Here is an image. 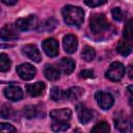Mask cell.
I'll return each instance as SVG.
<instances>
[{
  "label": "cell",
  "instance_id": "1",
  "mask_svg": "<svg viewBox=\"0 0 133 133\" xmlns=\"http://www.w3.org/2000/svg\"><path fill=\"white\" fill-rule=\"evenodd\" d=\"M62 17L64 22L70 26H80L84 21L83 10L74 5H65L62 8Z\"/></svg>",
  "mask_w": 133,
  "mask_h": 133
},
{
  "label": "cell",
  "instance_id": "2",
  "mask_svg": "<svg viewBox=\"0 0 133 133\" xmlns=\"http://www.w3.org/2000/svg\"><path fill=\"white\" fill-rule=\"evenodd\" d=\"M108 25V21L103 14H94L89 19V28L96 34L105 31Z\"/></svg>",
  "mask_w": 133,
  "mask_h": 133
},
{
  "label": "cell",
  "instance_id": "3",
  "mask_svg": "<svg viewBox=\"0 0 133 133\" xmlns=\"http://www.w3.org/2000/svg\"><path fill=\"white\" fill-rule=\"evenodd\" d=\"M125 73H126L125 65L119 61H114L109 65L105 75L109 80L116 82V81H119L124 77Z\"/></svg>",
  "mask_w": 133,
  "mask_h": 133
},
{
  "label": "cell",
  "instance_id": "4",
  "mask_svg": "<svg viewBox=\"0 0 133 133\" xmlns=\"http://www.w3.org/2000/svg\"><path fill=\"white\" fill-rule=\"evenodd\" d=\"M17 29L21 30V31H28V30H32L38 27V21L36 16L30 15L28 17L25 18H20L16 21V25Z\"/></svg>",
  "mask_w": 133,
  "mask_h": 133
},
{
  "label": "cell",
  "instance_id": "5",
  "mask_svg": "<svg viewBox=\"0 0 133 133\" xmlns=\"http://www.w3.org/2000/svg\"><path fill=\"white\" fill-rule=\"evenodd\" d=\"M17 73L18 75L24 79V80H31L34 78V76L36 75V69L30 64V63H22L20 65L17 66Z\"/></svg>",
  "mask_w": 133,
  "mask_h": 133
},
{
  "label": "cell",
  "instance_id": "6",
  "mask_svg": "<svg viewBox=\"0 0 133 133\" xmlns=\"http://www.w3.org/2000/svg\"><path fill=\"white\" fill-rule=\"evenodd\" d=\"M96 101H97L98 105L104 110L111 108V106L113 105V102H114L113 97L109 92H105V91H98L96 94Z\"/></svg>",
  "mask_w": 133,
  "mask_h": 133
},
{
  "label": "cell",
  "instance_id": "7",
  "mask_svg": "<svg viewBox=\"0 0 133 133\" xmlns=\"http://www.w3.org/2000/svg\"><path fill=\"white\" fill-rule=\"evenodd\" d=\"M43 50L45 51V53L50 56V57H55L58 54V42L55 38H47L43 42L42 44Z\"/></svg>",
  "mask_w": 133,
  "mask_h": 133
},
{
  "label": "cell",
  "instance_id": "8",
  "mask_svg": "<svg viewBox=\"0 0 133 133\" xmlns=\"http://www.w3.org/2000/svg\"><path fill=\"white\" fill-rule=\"evenodd\" d=\"M0 37L4 41H11V39L18 38L19 32H18L17 27L15 25H11V24L4 25L0 31Z\"/></svg>",
  "mask_w": 133,
  "mask_h": 133
},
{
  "label": "cell",
  "instance_id": "9",
  "mask_svg": "<svg viewBox=\"0 0 133 133\" xmlns=\"http://www.w3.org/2000/svg\"><path fill=\"white\" fill-rule=\"evenodd\" d=\"M22 51L25 54V56H27L29 59H31L34 62H39L42 60L41 52H39V50L37 49V47L35 45H31V44L25 45L22 48Z\"/></svg>",
  "mask_w": 133,
  "mask_h": 133
},
{
  "label": "cell",
  "instance_id": "10",
  "mask_svg": "<svg viewBox=\"0 0 133 133\" xmlns=\"http://www.w3.org/2000/svg\"><path fill=\"white\" fill-rule=\"evenodd\" d=\"M76 111H77L78 118H79L80 123H82V124H87L92 118V112L84 104H81V103L77 104Z\"/></svg>",
  "mask_w": 133,
  "mask_h": 133
},
{
  "label": "cell",
  "instance_id": "11",
  "mask_svg": "<svg viewBox=\"0 0 133 133\" xmlns=\"http://www.w3.org/2000/svg\"><path fill=\"white\" fill-rule=\"evenodd\" d=\"M4 96L10 101H20L23 98V90L19 86L10 85L4 88Z\"/></svg>",
  "mask_w": 133,
  "mask_h": 133
},
{
  "label": "cell",
  "instance_id": "12",
  "mask_svg": "<svg viewBox=\"0 0 133 133\" xmlns=\"http://www.w3.org/2000/svg\"><path fill=\"white\" fill-rule=\"evenodd\" d=\"M50 116L56 122H68L72 116V111L69 108L55 109L50 111Z\"/></svg>",
  "mask_w": 133,
  "mask_h": 133
},
{
  "label": "cell",
  "instance_id": "13",
  "mask_svg": "<svg viewBox=\"0 0 133 133\" xmlns=\"http://www.w3.org/2000/svg\"><path fill=\"white\" fill-rule=\"evenodd\" d=\"M114 124H115V128L118 131H121L122 133H130L131 125H130V122L128 121V118L126 117V115H124V114L115 115Z\"/></svg>",
  "mask_w": 133,
  "mask_h": 133
},
{
  "label": "cell",
  "instance_id": "14",
  "mask_svg": "<svg viewBox=\"0 0 133 133\" xmlns=\"http://www.w3.org/2000/svg\"><path fill=\"white\" fill-rule=\"evenodd\" d=\"M57 69H58L59 72H61L65 75H70L75 69V61L72 58L64 57V58H62L58 61Z\"/></svg>",
  "mask_w": 133,
  "mask_h": 133
},
{
  "label": "cell",
  "instance_id": "15",
  "mask_svg": "<svg viewBox=\"0 0 133 133\" xmlns=\"http://www.w3.org/2000/svg\"><path fill=\"white\" fill-rule=\"evenodd\" d=\"M78 47V41L77 37L73 34H66L63 37V48L66 53H74L77 50Z\"/></svg>",
  "mask_w": 133,
  "mask_h": 133
},
{
  "label": "cell",
  "instance_id": "16",
  "mask_svg": "<svg viewBox=\"0 0 133 133\" xmlns=\"http://www.w3.org/2000/svg\"><path fill=\"white\" fill-rule=\"evenodd\" d=\"M46 88V85L44 82H35V83H30V84H27L26 86V90L28 92V95H30L31 97H37V96H41L44 90Z\"/></svg>",
  "mask_w": 133,
  "mask_h": 133
},
{
  "label": "cell",
  "instance_id": "17",
  "mask_svg": "<svg viewBox=\"0 0 133 133\" xmlns=\"http://www.w3.org/2000/svg\"><path fill=\"white\" fill-rule=\"evenodd\" d=\"M83 91H84L83 88H81L79 86H72L68 90L64 91V99L69 100V101L78 100L83 95Z\"/></svg>",
  "mask_w": 133,
  "mask_h": 133
},
{
  "label": "cell",
  "instance_id": "18",
  "mask_svg": "<svg viewBox=\"0 0 133 133\" xmlns=\"http://www.w3.org/2000/svg\"><path fill=\"white\" fill-rule=\"evenodd\" d=\"M44 74H45V77L50 81H56L60 77V72L58 71V69L50 64H47L45 66Z\"/></svg>",
  "mask_w": 133,
  "mask_h": 133
},
{
  "label": "cell",
  "instance_id": "19",
  "mask_svg": "<svg viewBox=\"0 0 133 133\" xmlns=\"http://www.w3.org/2000/svg\"><path fill=\"white\" fill-rule=\"evenodd\" d=\"M116 51L121 55H123V56L129 55L131 53V51H132V44H131V42L121 39L117 43V45H116Z\"/></svg>",
  "mask_w": 133,
  "mask_h": 133
},
{
  "label": "cell",
  "instance_id": "20",
  "mask_svg": "<svg viewBox=\"0 0 133 133\" xmlns=\"http://www.w3.org/2000/svg\"><path fill=\"white\" fill-rule=\"evenodd\" d=\"M57 25V21L54 19V18H50V19H47L46 21H44L39 26V31H46V32H49V31H52Z\"/></svg>",
  "mask_w": 133,
  "mask_h": 133
},
{
  "label": "cell",
  "instance_id": "21",
  "mask_svg": "<svg viewBox=\"0 0 133 133\" xmlns=\"http://www.w3.org/2000/svg\"><path fill=\"white\" fill-rule=\"evenodd\" d=\"M0 116L5 119H12L16 116V110L7 105H4L0 110Z\"/></svg>",
  "mask_w": 133,
  "mask_h": 133
},
{
  "label": "cell",
  "instance_id": "22",
  "mask_svg": "<svg viewBox=\"0 0 133 133\" xmlns=\"http://www.w3.org/2000/svg\"><path fill=\"white\" fill-rule=\"evenodd\" d=\"M90 133H110V127L106 122H100L94 126Z\"/></svg>",
  "mask_w": 133,
  "mask_h": 133
},
{
  "label": "cell",
  "instance_id": "23",
  "mask_svg": "<svg viewBox=\"0 0 133 133\" xmlns=\"http://www.w3.org/2000/svg\"><path fill=\"white\" fill-rule=\"evenodd\" d=\"M50 98H51V100H53L55 102L64 100V91L62 89H60L59 87L54 86L50 90Z\"/></svg>",
  "mask_w": 133,
  "mask_h": 133
},
{
  "label": "cell",
  "instance_id": "24",
  "mask_svg": "<svg viewBox=\"0 0 133 133\" xmlns=\"http://www.w3.org/2000/svg\"><path fill=\"white\" fill-rule=\"evenodd\" d=\"M96 56V52L95 50L89 47V46H85L81 52V57L82 59H84L85 61H91Z\"/></svg>",
  "mask_w": 133,
  "mask_h": 133
},
{
  "label": "cell",
  "instance_id": "25",
  "mask_svg": "<svg viewBox=\"0 0 133 133\" xmlns=\"http://www.w3.org/2000/svg\"><path fill=\"white\" fill-rule=\"evenodd\" d=\"M10 65L11 61L9 57L4 53L0 54V72H7L10 69Z\"/></svg>",
  "mask_w": 133,
  "mask_h": 133
},
{
  "label": "cell",
  "instance_id": "26",
  "mask_svg": "<svg viewBox=\"0 0 133 133\" xmlns=\"http://www.w3.org/2000/svg\"><path fill=\"white\" fill-rule=\"evenodd\" d=\"M51 128L55 132H62V131H66L70 128V125L66 122H56L55 121L52 123Z\"/></svg>",
  "mask_w": 133,
  "mask_h": 133
},
{
  "label": "cell",
  "instance_id": "27",
  "mask_svg": "<svg viewBox=\"0 0 133 133\" xmlns=\"http://www.w3.org/2000/svg\"><path fill=\"white\" fill-rule=\"evenodd\" d=\"M0 133H17V130L10 124L0 123Z\"/></svg>",
  "mask_w": 133,
  "mask_h": 133
},
{
  "label": "cell",
  "instance_id": "28",
  "mask_svg": "<svg viewBox=\"0 0 133 133\" xmlns=\"http://www.w3.org/2000/svg\"><path fill=\"white\" fill-rule=\"evenodd\" d=\"M24 114L27 118H32L36 115V108L32 105H27L24 107Z\"/></svg>",
  "mask_w": 133,
  "mask_h": 133
},
{
  "label": "cell",
  "instance_id": "29",
  "mask_svg": "<svg viewBox=\"0 0 133 133\" xmlns=\"http://www.w3.org/2000/svg\"><path fill=\"white\" fill-rule=\"evenodd\" d=\"M132 35H133V33H132V20H130L124 28V36L127 38V41L130 42L132 39Z\"/></svg>",
  "mask_w": 133,
  "mask_h": 133
},
{
  "label": "cell",
  "instance_id": "30",
  "mask_svg": "<svg viewBox=\"0 0 133 133\" xmlns=\"http://www.w3.org/2000/svg\"><path fill=\"white\" fill-rule=\"evenodd\" d=\"M111 14H112V17H113L114 20H116V21H122L123 20V11L119 7H114L111 10Z\"/></svg>",
  "mask_w": 133,
  "mask_h": 133
},
{
  "label": "cell",
  "instance_id": "31",
  "mask_svg": "<svg viewBox=\"0 0 133 133\" xmlns=\"http://www.w3.org/2000/svg\"><path fill=\"white\" fill-rule=\"evenodd\" d=\"M84 3L90 7H96V6H100L102 4H105L106 1L105 0H102V1L101 0H85Z\"/></svg>",
  "mask_w": 133,
  "mask_h": 133
},
{
  "label": "cell",
  "instance_id": "32",
  "mask_svg": "<svg viewBox=\"0 0 133 133\" xmlns=\"http://www.w3.org/2000/svg\"><path fill=\"white\" fill-rule=\"evenodd\" d=\"M80 77L83 79L86 78H92L94 77V72L91 70H83L80 72Z\"/></svg>",
  "mask_w": 133,
  "mask_h": 133
},
{
  "label": "cell",
  "instance_id": "33",
  "mask_svg": "<svg viewBox=\"0 0 133 133\" xmlns=\"http://www.w3.org/2000/svg\"><path fill=\"white\" fill-rule=\"evenodd\" d=\"M2 3L6 4V5H15L17 3V0H14V1H7V0H2Z\"/></svg>",
  "mask_w": 133,
  "mask_h": 133
},
{
  "label": "cell",
  "instance_id": "34",
  "mask_svg": "<svg viewBox=\"0 0 133 133\" xmlns=\"http://www.w3.org/2000/svg\"><path fill=\"white\" fill-rule=\"evenodd\" d=\"M129 70H130L129 71V78L132 79V66L131 65H129Z\"/></svg>",
  "mask_w": 133,
  "mask_h": 133
},
{
  "label": "cell",
  "instance_id": "35",
  "mask_svg": "<svg viewBox=\"0 0 133 133\" xmlns=\"http://www.w3.org/2000/svg\"><path fill=\"white\" fill-rule=\"evenodd\" d=\"M72 133H81V130H80V129H75Z\"/></svg>",
  "mask_w": 133,
  "mask_h": 133
}]
</instances>
